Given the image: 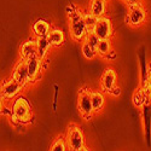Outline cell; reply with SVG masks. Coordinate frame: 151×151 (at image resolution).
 <instances>
[{
	"label": "cell",
	"mask_w": 151,
	"mask_h": 151,
	"mask_svg": "<svg viewBox=\"0 0 151 151\" xmlns=\"http://www.w3.org/2000/svg\"><path fill=\"white\" fill-rule=\"evenodd\" d=\"M36 41H37V57L44 59L48 52V48L51 47V44H50L47 36L36 37Z\"/></svg>",
	"instance_id": "cell-17"
},
{
	"label": "cell",
	"mask_w": 151,
	"mask_h": 151,
	"mask_svg": "<svg viewBox=\"0 0 151 151\" xmlns=\"http://www.w3.org/2000/svg\"><path fill=\"white\" fill-rule=\"evenodd\" d=\"M128 6H134V5H142V0H123Z\"/></svg>",
	"instance_id": "cell-23"
},
{
	"label": "cell",
	"mask_w": 151,
	"mask_h": 151,
	"mask_svg": "<svg viewBox=\"0 0 151 151\" xmlns=\"http://www.w3.org/2000/svg\"><path fill=\"white\" fill-rule=\"evenodd\" d=\"M142 119H143V127L144 134L147 146H151V100L145 103L142 108Z\"/></svg>",
	"instance_id": "cell-7"
},
{
	"label": "cell",
	"mask_w": 151,
	"mask_h": 151,
	"mask_svg": "<svg viewBox=\"0 0 151 151\" xmlns=\"http://www.w3.org/2000/svg\"><path fill=\"white\" fill-rule=\"evenodd\" d=\"M51 151H65V150H69L68 147V144H67V139L65 137H58L55 139V142L52 143L51 145Z\"/></svg>",
	"instance_id": "cell-20"
},
{
	"label": "cell",
	"mask_w": 151,
	"mask_h": 151,
	"mask_svg": "<svg viewBox=\"0 0 151 151\" xmlns=\"http://www.w3.org/2000/svg\"><path fill=\"white\" fill-rule=\"evenodd\" d=\"M91 98H92V103H93V108L94 111H99L102 110L104 106V96L102 92L99 91H91Z\"/></svg>",
	"instance_id": "cell-18"
},
{
	"label": "cell",
	"mask_w": 151,
	"mask_h": 151,
	"mask_svg": "<svg viewBox=\"0 0 151 151\" xmlns=\"http://www.w3.org/2000/svg\"><path fill=\"white\" fill-rule=\"evenodd\" d=\"M11 115L19 123H28L33 119L32 106L24 97H18L14 100L11 106Z\"/></svg>",
	"instance_id": "cell-2"
},
{
	"label": "cell",
	"mask_w": 151,
	"mask_h": 151,
	"mask_svg": "<svg viewBox=\"0 0 151 151\" xmlns=\"http://www.w3.org/2000/svg\"><path fill=\"white\" fill-rule=\"evenodd\" d=\"M24 87L26 86L19 83L15 79H11V80L4 82V85L1 86V96L6 99H14Z\"/></svg>",
	"instance_id": "cell-10"
},
{
	"label": "cell",
	"mask_w": 151,
	"mask_h": 151,
	"mask_svg": "<svg viewBox=\"0 0 151 151\" xmlns=\"http://www.w3.org/2000/svg\"><path fill=\"white\" fill-rule=\"evenodd\" d=\"M111 51V41L110 39H100L97 46V53L102 57H106V55Z\"/></svg>",
	"instance_id": "cell-19"
},
{
	"label": "cell",
	"mask_w": 151,
	"mask_h": 151,
	"mask_svg": "<svg viewBox=\"0 0 151 151\" xmlns=\"http://www.w3.org/2000/svg\"><path fill=\"white\" fill-rule=\"evenodd\" d=\"M68 15H69V22H70L71 37L76 41H83L85 36L88 33L86 23L83 21V14L75 6H73V10L69 11Z\"/></svg>",
	"instance_id": "cell-1"
},
{
	"label": "cell",
	"mask_w": 151,
	"mask_h": 151,
	"mask_svg": "<svg viewBox=\"0 0 151 151\" xmlns=\"http://www.w3.org/2000/svg\"><path fill=\"white\" fill-rule=\"evenodd\" d=\"M105 10H106V6H105V1H104V0H92V1H91L90 12H91L92 15L97 16L98 18L104 16Z\"/></svg>",
	"instance_id": "cell-16"
},
{
	"label": "cell",
	"mask_w": 151,
	"mask_h": 151,
	"mask_svg": "<svg viewBox=\"0 0 151 151\" xmlns=\"http://www.w3.org/2000/svg\"><path fill=\"white\" fill-rule=\"evenodd\" d=\"M116 79H117V75H116V71L114 69H106L102 78H100V87H102V90L108 92V93H111L114 94V91H116L117 88L115 87L116 85Z\"/></svg>",
	"instance_id": "cell-6"
},
{
	"label": "cell",
	"mask_w": 151,
	"mask_h": 151,
	"mask_svg": "<svg viewBox=\"0 0 151 151\" xmlns=\"http://www.w3.org/2000/svg\"><path fill=\"white\" fill-rule=\"evenodd\" d=\"M132 100H133V104H134V106L135 108H142L145 103H147L149 100H151L149 97H147V94L145 93V91L142 88H138V90H135L134 91V93H133V97H132Z\"/></svg>",
	"instance_id": "cell-15"
},
{
	"label": "cell",
	"mask_w": 151,
	"mask_h": 151,
	"mask_svg": "<svg viewBox=\"0 0 151 151\" xmlns=\"http://www.w3.org/2000/svg\"><path fill=\"white\" fill-rule=\"evenodd\" d=\"M12 79H15L16 81H18L19 83L27 86L28 83H30L29 80V74H28V64L26 59H22L15 65L14 73H12Z\"/></svg>",
	"instance_id": "cell-9"
},
{
	"label": "cell",
	"mask_w": 151,
	"mask_h": 151,
	"mask_svg": "<svg viewBox=\"0 0 151 151\" xmlns=\"http://www.w3.org/2000/svg\"><path fill=\"white\" fill-rule=\"evenodd\" d=\"M81 52L83 55V57L86 59H93L98 53H97V50L93 48L92 46H90L86 41H82V46H81Z\"/></svg>",
	"instance_id": "cell-21"
},
{
	"label": "cell",
	"mask_w": 151,
	"mask_h": 151,
	"mask_svg": "<svg viewBox=\"0 0 151 151\" xmlns=\"http://www.w3.org/2000/svg\"><path fill=\"white\" fill-rule=\"evenodd\" d=\"M42 63H44V59H41L40 57H37V56H35V57H33V58L27 60L30 83L35 82L37 79H39L40 74L42 71Z\"/></svg>",
	"instance_id": "cell-11"
},
{
	"label": "cell",
	"mask_w": 151,
	"mask_h": 151,
	"mask_svg": "<svg viewBox=\"0 0 151 151\" xmlns=\"http://www.w3.org/2000/svg\"><path fill=\"white\" fill-rule=\"evenodd\" d=\"M50 30H51V26H50V23L45 19H37L33 24V32L36 37L47 36Z\"/></svg>",
	"instance_id": "cell-13"
},
{
	"label": "cell",
	"mask_w": 151,
	"mask_h": 151,
	"mask_svg": "<svg viewBox=\"0 0 151 151\" xmlns=\"http://www.w3.org/2000/svg\"><path fill=\"white\" fill-rule=\"evenodd\" d=\"M104 1H106V0H104Z\"/></svg>",
	"instance_id": "cell-26"
},
{
	"label": "cell",
	"mask_w": 151,
	"mask_h": 151,
	"mask_svg": "<svg viewBox=\"0 0 151 151\" xmlns=\"http://www.w3.org/2000/svg\"><path fill=\"white\" fill-rule=\"evenodd\" d=\"M67 144L69 150L73 151H81V150H88L85 146V137L80 127L76 124L71 123L68 127V132L65 135Z\"/></svg>",
	"instance_id": "cell-3"
},
{
	"label": "cell",
	"mask_w": 151,
	"mask_h": 151,
	"mask_svg": "<svg viewBox=\"0 0 151 151\" xmlns=\"http://www.w3.org/2000/svg\"><path fill=\"white\" fill-rule=\"evenodd\" d=\"M115 57H116V55H115V52L112 51V50H111V51H110V52L106 55V58H108V59H114Z\"/></svg>",
	"instance_id": "cell-24"
},
{
	"label": "cell",
	"mask_w": 151,
	"mask_h": 151,
	"mask_svg": "<svg viewBox=\"0 0 151 151\" xmlns=\"http://www.w3.org/2000/svg\"><path fill=\"white\" fill-rule=\"evenodd\" d=\"M78 109L80 114L86 119L90 120L94 114V108L91 98V90L88 88H81L78 96Z\"/></svg>",
	"instance_id": "cell-4"
},
{
	"label": "cell",
	"mask_w": 151,
	"mask_h": 151,
	"mask_svg": "<svg viewBox=\"0 0 151 151\" xmlns=\"http://www.w3.org/2000/svg\"><path fill=\"white\" fill-rule=\"evenodd\" d=\"M47 39H48L50 44H51V46L59 47L63 45V42H64V33L58 28H53V29L50 30V33L47 35Z\"/></svg>",
	"instance_id": "cell-14"
},
{
	"label": "cell",
	"mask_w": 151,
	"mask_h": 151,
	"mask_svg": "<svg viewBox=\"0 0 151 151\" xmlns=\"http://www.w3.org/2000/svg\"><path fill=\"white\" fill-rule=\"evenodd\" d=\"M149 80L151 82V64H149Z\"/></svg>",
	"instance_id": "cell-25"
},
{
	"label": "cell",
	"mask_w": 151,
	"mask_h": 151,
	"mask_svg": "<svg viewBox=\"0 0 151 151\" xmlns=\"http://www.w3.org/2000/svg\"><path fill=\"white\" fill-rule=\"evenodd\" d=\"M146 19V11L142 5L129 6V11L126 17V22L131 27H140Z\"/></svg>",
	"instance_id": "cell-5"
},
{
	"label": "cell",
	"mask_w": 151,
	"mask_h": 151,
	"mask_svg": "<svg viewBox=\"0 0 151 151\" xmlns=\"http://www.w3.org/2000/svg\"><path fill=\"white\" fill-rule=\"evenodd\" d=\"M83 21L86 23V27H87V30L88 32H93L96 24H97V21H98V17L92 15L91 12L88 14H83Z\"/></svg>",
	"instance_id": "cell-22"
},
{
	"label": "cell",
	"mask_w": 151,
	"mask_h": 151,
	"mask_svg": "<svg viewBox=\"0 0 151 151\" xmlns=\"http://www.w3.org/2000/svg\"><path fill=\"white\" fill-rule=\"evenodd\" d=\"M93 33L99 37V39H110L112 35V26L111 21L108 17H99L97 24L93 29Z\"/></svg>",
	"instance_id": "cell-8"
},
{
	"label": "cell",
	"mask_w": 151,
	"mask_h": 151,
	"mask_svg": "<svg viewBox=\"0 0 151 151\" xmlns=\"http://www.w3.org/2000/svg\"><path fill=\"white\" fill-rule=\"evenodd\" d=\"M37 56V41L35 39H29L28 41L23 42L19 48V57L22 59H30L33 57Z\"/></svg>",
	"instance_id": "cell-12"
}]
</instances>
